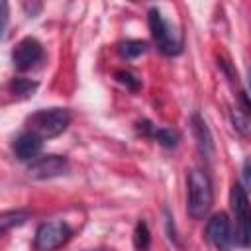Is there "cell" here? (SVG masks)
<instances>
[{
    "label": "cell",
    "instance_id": "obj_4",
    "mask_svg": "<svg viewBox=\"0 0 251 251\" xmlns=\"http://www.w3.org/2000/svg\"><path fill=\"white\" fill-rule=\"evenodd\" d=\"M149 29L153 35V41L157 45V49L167 55V57H175L182 51V35L180 31L169 24L165 20V16L161 14L159 8H151L149 10Z\"/></svg>",
    "mask_w": 251,
    "mask_h": 251
},
{
    "label": "cell",
    "instance_id": "obj_7",
    "mask_svg": "<svg viewBox=\"0 0 251 251\" xmlns=\"http://www.w3.org/2000/svg\"><path fill=\"white\" fill-rule=\"evenodd\" d=\"M43 59V45L35 37H24L12 51V61L18 71H29Z\"/></svg>",
    "mask_w": 251,
    "mask_h": 251
},
{
    "label": "cell",
    "instance_id": "obj_12",
    "mask_svg": "<svg viewBox=\"0 0 251 251\" xmlns=\"http://www.w3.org/2000/svg\"><path fill=\"white\" fill-rule=\"evenodd\" d=\"M37 82L35 80H29V78H24V76H16V78H12L10 80V84H8V88H10V92L16 96V98H29V96H33V92L37 90Z\"/></svg>",
    "mask_w": 251,
    "mask_h": 251
},
{
    "label": "cell",
    "instance_id": "obj_8",
    "mask_svg": "<svg viewBox=\"0 0 251 251\" xmlns=\"http://www.w3.org/2000/svg\"><path fill=\"white\" fill-rule=\"evenodd\" d=\"M67 171H69V161H67V157H61V155H43V157H37L27 167V175L31 178H39V180L61 176Z\"/></svg>",
    "mask_w": 251,
    "mask_h": 251
},
{
    "label": "cell",
    "instance_id": "obj_5",
    "mask_svg": "<svg viewBox=\"0 0 251 251\" xmlns=\"http://www.w3.org/2000/svg\"><path fill=\"white\" fill-rule=\"evenodd\" d=\"M73 237V227L63 220H51L43 222L35 229L33 237V249L35 251H55L63 247Z\"/></svg>",
    "mask_w": 251,
    "mask_h": 251
},
{
    "label": "cell",
    "instance_id": "obj_19",
    "mask_svg": "<svg viewBox=\"0 0 251 251\" xmlns=\"http://www.w3.org/2000/svg\"><path fill=\"white\" fill-rule=\"evenodd\" d=\"M8 27V4L2 2V33H6Z\"/></svg>",
    "mask_w": 251,
    "mask_h": 251
},
{
    "label": "cell",
    "instance_id": "obj_2",
    "mask_svg": "<svg viewBox=\"0 0 251 251\" xmlns=\"http://www.w3.org/2000/svg\"><path fill=\"white\" fill-rule=\"evenodd\" d=\"M229 206L233 214V243L239 247H251V204L239 182L231 184Z\"/></svg>",
    "mask_w": 251,
    "mask_h": 251
},
{
    "label": "cell",
    "instance_id": "obj_20",
    "mask_svg": "<svg viewBox=\"0 0 251 251\" xmlns=\"http://www.w3.org/2000/svg\"><path fill=\"white\" fill-rule=\"evenodd\" d=\"M247 80H249V88H251V71H249V75H247Z\"/></svg>",
    "mask_w": 251,
    "mask_h": 251
},
{
    "label": "cell",
    "instance_id": "obj_16",
    "mask_svg": "<svg viewBox=\"0 0 251 251\" xmlns=\"http://www.w3.org/2000/svg\"><path fill=\"white\" fill-rule=\"evenodd\" d=\"M114 76H116V80H118L120 84H124V86H126L127 90H131V92H137V90L141 88V78H137L131 71L120 69V71L114 73Z\"/></svg>",
    "mask_w": 251,
    "mask_h": 251
},
{
    "label": "cell",
    "instance_id": "obj_13",
    "mask_svg": "<svg viewBox=\"0 0 251 251\" xmlns=\"http://www.w3.org/2000/svg\"><path fill=\"white\" fill-rule=\"evenodd\" d=\"M29 220V212L27 210H8L0 216V229L8 231L10 227H18L24 226Z\"/></svg>",
    "mask_w": 251,
    "mask_h": 251
},
{
    "label": "cell",
    "instance_id": "obj_15",
    "mask_svg": "<svg viewBox=\"0 0 251 251\" xmlns=\"http://www.w3.org/2000/svg\"><path fill=\"white\" fill-rule=\"evenodd\" d=\"M149 243H151L149 227H147V224L143 220H139L137 226H135V231H133V245H135L137 251H147Z\"/></svg>",
    "mask_w": 251,
    "mask_h": 251
},
{
    "label": "cell",
    "instance_id": "obj_17",
    "mask_svg": "<svg viewBox=\"0 0 251 251\" xmlns=\"http://www.w3.org/2000/svg\"><path fill=\"white\" fill-rule=\"evenodd\" d=\"M243 184L245 192H251V157H247L243 163Z\"/></svg>",
    "mask_w": 251,
    "mask_h": 251
},
{
    "label": "cell",
    "instance_id": "obj_9",
    "mask_svg": "<svg viewBox=\"0 0 251 251\" xmlns=\"http://www.w3.org/2000/svg\"><path fill=\"white\" fill-rule=\"evenodd\" d=\"M41 145H43V139L39 135L31 131H24L14 139L12 151L20 161H35L41 151Z\"/></svg>",
    "mask_w": 251,
    "mask_h": 251
},
{
    "label": "cell",
    "instance_id": "obj_3",
    "mask_svg": "<svg viewBox=\"0 0 251 251\" xmlns=\"http://www.w3.org/2000/svg\"><path fill=\"white\" fill-rule=\"evenodd\" d=\"M25 124H27V131L39 135L41 139H51L61 135L69 127L71 114L65 108H43L27 116Z\"/></svg>",
    "mask_w": 251,
    "mask_h": 251
},
{
    "label": "cell",
    "instance_id": "obj_6",
    "mask_svg": "<svg viewBox=\"0 0 251 251\" xmlns=\"http://www.w3.org/2000/svg\"><path fill=\"white\" fill-rule=\"evenodd\" d=\"M206 235L210 239V243L218 249V251H231L233 245V233H231V226L229 220L224 212L214 214L208 224H206Z\"/></svg>",
    "mask_w": 251,
    "mask_h": 251
},
{
    "label": "cell",
    "instance_id": "obj_11",
    "mask_svg": "<svg viewBox=\"0 0 251 251\" xmlns=\"http://www.w3.org/2000/svg\"><path fill=\"white\" fill-rule=\"evenodd\" d=\"M192 133L196 137V145H198L200 153L210 159L214 155V141H212L210 129H208V126L200 114H192Z\"/></svg>",
    "mask_w": 251,
    "mask_h": 251
},
{
    "label": "cell",
    "instance_id": "obj_18",
    "mask_svg": "<svg viewBox=\"0 0 251 251\" xmlns=\"http://www.w3.org/2000/svg\"><path fill=\"white\" fill-rule=\"evenodd\" d=\"M239 104H241L243 112H245V114L251 118V100L247 98V94H245V92H241V94H239Z\"/></svg>",
    "mask_w": 251,
    "mask_h": 251
},
{
    "label": "cell",
    "instance_id": "obj_1",
    "mask_svg": "<svg viewBox=\"0 0 251 251\" xmlns=\"http://www.w3.org/2000/svg\"><path fill=\"white\" fill-rule=\"evenodd\" d=\"M186 184H188V204H186L188 216L192 220H202L210 212L214 200L210 176L202 169H190Z\"/></svg>",
    "mask_w": 251,
    "mask_h": 251
},
{
    "label": "cell",
    "instance_id": "obj_14",
    "mask_svg": "<svg viewBox=\"0 0 251 251\" xmlns=\"http://www.w3.org/2000/svg\"><path fill=\"white\" fill-rule=\"evenodd\" d=\"M147 51V43L141 39H127L124 43H120V55L126 59H135L139 55H143Z\"/></svg>",
    "mask_w": 251,
    "mask_h": 251
},
{
    "label": "cell",
    "instance_id": "obj_10",
    "mask_svg": "<svg viewBox=\"0 0 251 251\" xmlns=\"http://www.w3.org/2000/svg\"><path fill=\"white\" fill-rule=\"evenodd\" d=\"M137 126H139V131H141L143 135H147V137L155 139L157 143H161V145H163V147H167V149H173V147H176V145H178L180 135H178L175 129L155 127V126H151L149 122H139Z\"/></svg>",
    "mask_w": 251,
    "mask_h": 251
}]
</instances>
